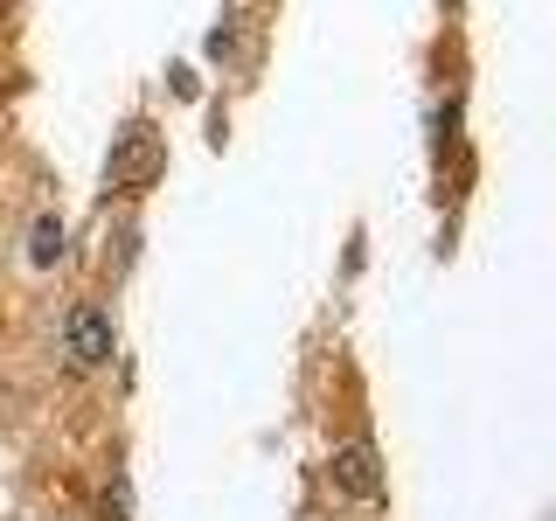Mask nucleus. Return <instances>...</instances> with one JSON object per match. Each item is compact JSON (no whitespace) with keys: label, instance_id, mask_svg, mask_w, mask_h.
Instances as JSON below:
<instances>
[{"label":"nucleus","instance_id":"f257e3e1","mask_svg":"<svg viewBox=\"0 0 556 521\" xmlns=\"http://www.w3.org/2000/svg\"><path fill=\"white\" fill-rule=\"evenodd\" d=\"M167 174V132L153 118H132L126 132H112V153H104V188L112 195H147Z\"/></svg>","mask_w":556,"mask_h":521},{"label":"nucleus","instance_id":"f03ea898","mask_svg":"<svg viewBox=\"0 0 556 521\" xmlns=\"http://www.w3.org/2000/svg\"><path fill=\"white\" fill-rule=\"evenodd\" d=\"M63 355H70V369H104L118 355V327L98 300H77L63 313Z\"/></svg>","mask_w":556,"mask_h":521},{"label":"nucleus","instance_id":"7ed1b4c3","mask_svg":"<svg viewBox=\"0 0 556 521\" xmlns=\"http://www.w3.org/2000/svg\"><path fill=\"white\" fill-rule=\"evenodd\" d=\"M327 486H334L341 500H355V508H369V500H382V459L369 439H348L327 452Z\"/></svg>","mask_w":556,"mask_h":521},{"label":"nucleus","instance_id":"20e7f679","mask_svg":"<svg viewBox=\"0 0 556 521\" xmlns=\"http://www.w3.org/2000/svg\"><path fill=\"white\" fill-rule=\"evenodd\" d=\"M63 216L56 208H35V223H28V251H22V265L28 271H56L63 265Z\"/></svg>","mask_w":556,"mask_h":521}]
</instances>
